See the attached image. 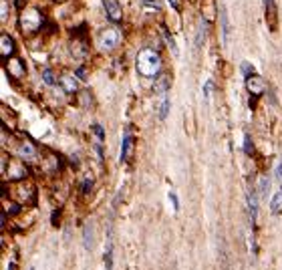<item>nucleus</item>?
<instances>
[{"label": "nucleus", "mask_w": 282, "mask_h": 270, "mask_svg": "<svg viewBox=\"0 0 282 270\" xmlns=\"http://www.w3.org/2000/svg\"><path fill=\"white\" fill-rule=\"evenodd\" d=\"M14 268H16V260H12V262L8 264V270H14Z\"/></svg>", "instance_id": "obj_31"}, {"label": "nucleus", "mask_w": 282, "mask_h": 270, "mask_svg": "<svg viewBox=\"0 0 282 270\" xmlns=\"http://www.w3.org/2000/svg\"><path fill=\"white\" fill-rule=\"evenodd\" d=\"M242 71L246 73V77H250V75H254V67H250L248 63H244V65H242Z\"/></svg>", "instance_id": "obj_24"}, {"label": "nucleus", "mask_w": 282, "mask_h": 270, "mask_svg": "<svg viewBox=\"0 0 282 270\" xmlns=\"http://www.w3.org/2000/svg\"><path fill=\"white\" fill-rule=\"evenodd\" d=\"M212 89H214V81H212V79H208V81L204 83V99H206V101L212 97Z\"/></svg>", "instance_id": "obj_19"}, {"label": "nucleus", "mask_w": 282, "mask_h": 270, "mask_svg": "<svg viewBox=\"0 0 282 270\" xmlns=\"http://www.w3.org/2000/svg\"><path fill=\"white\" fill-rule=\"evenodd\" d=\"M135 67L141 77H157L161 71V57L153 49H141L137 53Z\"/></svg>", "instance_id": "obj_1"}, {"label": "nucleus", "mask_w": 282, "mask_h": 270, "mask_svg": "<svg viewBox=\"0 0 282 270\" xmlns=\"http://www.w3.org/2000/svg\"><path fill=\"white\" fill-rule=\"evenodd\" d=\"M167 198H169V202H171L173 210H175V212H179V200H177V194H175V192H169V194H167Z\"/></svg>", "instance_id": "obj_21"}, {"label": "nucleus", "mask_w": 282, "mask_h": 270, "mask_svg": "<svg viewBox=\"0 0 282 270\" xmlns=\"http://www.w3.org/2000/svg\"><path fill=\"white\" fill-rule=\"evenodd\" d=\"M270 210H272V214H278L282 210V184L278 186V190H276V194L270 202Z\"/></svg>", "instance_id": "obj_12"}, {"label": "nucleus", "mask_w": 282, "mask_h": 270, "mask_svg": "<svg viewBox=\"0 0 282 270\" xmlns=\"http://www.w3.org/2000/svg\"><path fill=\"white\" fill-rule=\"evenodd\" d=\"M83 246H85V250L93 248V226H85V230H83Z\"/></svg>", "instance_id": "obj_15"}, {"label": "nucleus", "mask_w": 282, "mask_h": 270, "mask_svg": "<svg viewBox=\"0 0 282 270\" xmlns=\"http://www.w3.org/2000/svg\"><path fill=\"white\" fill-rule=\"evenodd\" d=\"M169 4H171V6H173V8H175V10H177V8H179V2H177V0H169Z\"/></svg>", "instance_id": "obj_30"}, {"label": "nucleus", "mask_w": 282, "mask_h": 270, "mask_svg": "<svg viewBox=\"0 0 282 270\" xmlns=\"http://www.w3.org/2000/svg\"><path fill=\"white\" fill-rule=\"evenodd\" d=\"M163 38H165V42H167V47L171 49V53H173V55L177 57V55H179V51H177V44H175V38H173V36L169 34V30H165V28H163Z\"/></svg>", "instance_id": "obj_17"}, {"label": "nucleus", "mask_w": 282, "mask_h": 270, "mask_svg": "<svg viewBox=\"0 0 282 270\" xmlns=\"http://www.w3.org/2000/svg\"><path fill=\"white\" fill-rule=\"evenodd\" d=\"M244 149H246V153H252V143H250V135H246V137H244Z\"/></svg>", "instance_id": "obj_25"}, {"label": "nucleus", "mask_w": 282, "mask_h": 270, "mask_svg": "<svg viewBox=\"0 0 282 270\" xmlns=\"http://www.w3.org/2000/svg\"><path fill=\"white\" fill-rule=\"evenodd\" d=\"M264 79L262 77H258V75H250V77H246V89L252 93V95H260V93H264Z\"/></svg>", "instance_id": "obj_5"}, {"label": "nucleus", "mask_w": 282, "mask_h": 270, "mask_svg": "<svg viewBox=\"0 0 282 270\" xmlns=\"http://www.w3.org/2000/svg\"><path fill=\"white\" fill-rule=\"evenodd\" d=\"M206 36V30H204V20L200 22V28H198V40H196V44H202V38Z\"/></svg>", "instance_id": "obj_23"}, {"label": "nucleus", "mask_w": 282, "mask_h": 270, "mask_svg": "<svg viewBox=\"0 0 282 270\" xmlns=\"http://www.w3.org/2000/svg\"><path fill=\"white\" fill-rule=\"evenodd\" d=\"M93 131L97 133V139H99V141H103V127H101V125H93Z\"/></svg>", "instance_id": "obj_26"}, {"label": "nucleus", "mask_w": 282, "mask_h": 270, "mask_svg": "<svg viewBox=\"0 0 282 270\" xmlns=\"http://www.w3.org/2000/svg\"><path fill=\"white\" fill-rule=\"evenodd\" d=\"M119 40H121V34H119L117 28H105V30L99 34L97 44H99V49H103V51H113V49L119 44Z\"/></svg>", "instance_id": "obj_2"}, {"label": "nucleus", "mask_w": 282, "mask_h": 270, "mask_svg": "<svg viewBox=\"0 0 282 270\" xmlns=\"http://www.w3.org/2000/svg\"><path fill=\"white\" fill-rule=\"evenodd\" d=\"M133 149H135V139L131 137V133H125L121 141V161H131Z\"/></svg>", "instance_id": "obj_3"}, {"label": "nucleus", "mask_w": 282, "mask_h": 270, "mask_svg": "<svg viewBox=\"0 0 282 270\" xmlns=\"http://www.w3.org/2000/svg\"><path fill=\"white\" fill-rule=\"evenodd\" d=\"M42 79H44L46 85H55V75H53L51 69H44V71H42Z\"/></svg>", "instance_id": "obj_20"}, {"label": "nucleus", "mask_w": 282, "mask_h": 270, "mask_svg": "<svg viewBox=\"0 0 282 270\" xmlns=\"http://www.w3.org/2000/svg\"><path fill=\"white\" fill-rule=\"evenodd\" d=\"M268 188H270V179H268V177H262V179H260V194L266 196V194H268Z\"/></svg>", "instance_id": "obj_22"}, {"label": "nucleus", "mask_w": 282, "mask_h": 270, "mask_svg": "<svg viewBox=\"0 0 282 270\" xmlns=\"http://www.w3.org/2000/svg\"><path fill=\"white\" fill-rule=\"evenodd\" d=\"M169 107H171V101H169L167 97H163V101H161V105H159V119H161V121L167 117V111H169Z\"/></svg>", "instance_id": "obj_18"}, {"label": "nucleus", "mask_w": 282, "mask_h": 270, "mask_svg": "<svg viewBox=\"0 0 282 270\" xmlns=\"http://www.w3.org/2000/svg\"><path fill=\"white\" fill-rule=\"evenodd\" d=\"M38 24H40V14L38 12H24L22 18H20V26L24 28V32L38 28Z\"/></svg>", "instance_id": "obj_4"}, {"label": "nucleus", "mask_w": 282, "mask_h": 270, "mask_svg": "<svg viewBox=\"0 0 282 270\" xmlns=\"http://www.w3.org/2000/svg\"><path fill=\"white\" fill-rule=\"evenodd\" d=\"M169 87H171V77H169V75H159V77L155 79L153 91H155V95H163V93L169 91Z\"/></svg>", "instance_id": "obj_7"}, {"label": "nucleus", "mask_w": 282, "mask_h": 270, "mask_svg": "<svg viewBox=\"0 0 282 270\" xmlns=\"http://www.w3.org/2000/svg\"><path fill=\"white\" fill-rule=\"evenodd\" d=\"M248 214H250V222L256 224V218H258V196H256L254 190L248 194Z\"/></svg>", "instance_id": "obj_9"}, {"label": "nucleus", "mask_w": 282, "mask_h": 270, "mask_svg": "<svg viewBox=\"0 0 282 270\" xmlns=\"http://www.w3.org/2000/svg\"><path fill=\"white\" fill-rule=\"evenodd\" d=\"M18 155H20L22 159H32V157L36 155V149H34V145H32L30 141H22L20 147H18Z\"/></svg>", "instance_id": "obj_10"}, {"label": "nucleus", "mask_w": 282, "mask_h": 270, "mask_svg": "<svg viewBox=\"0 0 282 270\" xmlns=\"http://www.w3.org/2000/svg\"><path fill=\"white\" fill-rule=\"evenodd\" d=\"M143 10L147 14H155L161 10V2L159 0H143Z\"/></svg>", "instance_id": "obj_16"}, {"label": "nucleus", "mask_w": 282, "mask_h": 270, "mask_svg": "<svg viewBox=\"0 0 282 270\" xmlns=\"http://www.w3.org/2000/svg\"><path fill=\"white\" fill-rule=\"evenodd\" d=\"M220 20H222V44H228V40H230V24H228L226 6H220Z\"/></svg>", "instance_id": "obj_8"}, {"label": "nucleus", "mask_w": 282, "mask_h": 270, "mask_svg": "<svg viewBox=\"0 0 282 270\" xmlns=\"http://www.w3.org/2000/svg\"><path fill=\"white\" fill-rule=\"evenodd\" d=\"M274 177H276V179H282V159H280V163L276 165V171H274Z\"/></svg>", "instance_id": "obj_28"}, {"label": "nucleus", "mask_w": 282, "mask_h": 270, "mask_svg": "<svg viewBox=\"0 0 282 270\" xmlns=\"http://www.w3.org/2000/svg\"><path fill=\"white\" fill-rule=\"evenodd\" d=\"M105 268L113 270V238L111 236H109V242L105 248Z\"/></svg>", "instance_id": "obj_13"}, {"label": "nucleus", "mask_w": 282, "mask_h": 270, "mask_svg": "<svg viewBox=\"0 0 282 270\" xmlns=\"http://www.w3.org/2000/svg\"><path fill=\"white\" fill-rule=\"evenodd\" d=\"M91 188H93V182H91V179H85V182H83V192L87 194Z\"/></svg>", "instance_id": "obj_27"}, {"label": "nucleus", "mask_w": 282, "mask_h": 270, "mask_svg": "<svg viewBox=\"0 0 282 270\" xmlns=\"http://www.w3.org/2000/svg\"><path fill=\"white\" fill-rule=\"evenodd\" d=\"M61 83H63V87H65L67 93H75V91H77V79H75L73 75H65V77L61 79Z\"/></svg>", "instance_id": "obj_14"}, {"label": "nucleus", "mask_w": 282, "mask_h": 270, "mask_svg": "<svg viewBox=\"0 0 282 270\" xmlns=\"http://www.w3.org/2000/svg\"><path fill=\"white\" fill-rule=\"evenodd\" d=\"M6 18V0H2V20Z\"/></svg>", "instance_id": "obj_29"}, {"label": "nucleus", "mask_w": 282, "mask_h": 270, "mask_svg": "<svg viewBox=\"0 0 282 270\" xmlns=\"http://www.w3.org/2000/svg\"><path fill=\"white\" fill-rule=\"evenodd\" d=\"M0 44H2V57H4V59L10 57L12 51H14V42H12V38H10L8 34H2V36H0Z\"/></svg>", "instance_id": "obj_11"}, {"label": "nucleus", "mask_w": 282, "mask_h": 270, "mask_svg": "<svg viewBox=\"0 0 282 270\" xmlns=\"http://www.w3.org/2000/svg\"><path fill=\"white\" fill-rule=\"evenodd\" d=\"M103 6H105V12L111 20H121V6L117 0H103Z\"/></svg>", "instance_id": "obj_6"}]
</instances>
